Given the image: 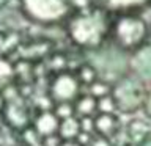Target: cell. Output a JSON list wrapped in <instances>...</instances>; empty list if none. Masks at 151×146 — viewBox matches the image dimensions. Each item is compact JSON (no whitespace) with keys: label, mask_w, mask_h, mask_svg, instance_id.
<instances>
[{"label":"cell","mask_w":151,"mask_h":146,"mask_svg":"<svg viewBox=\"0 0 151 146\" xmlns=\"http://www.w3.org/2000/svg\"><path fill=\"white\" fill-rule=\"evenodd\" d=\"M113 13L99 5L71 13L66 22V31L71 41L85 50H96L110 39Z\"/></svg>","instance_id":"6da1fadb"},{"label":"cell","mask_w":151,"mask_h":146,"mask_svg":"<svg viewBox=\"0 0 151 146\" xmlns=\"http://www.w3.org/2000/svg\"><path fill=\"white\" fill-rule=\"evenodd\" d=\"M150 27L137 9L113 13L110 41L123 52H135L148 42Z\"/></svg>","instance_id":"7a4b0ae2"},{"label":"cell","mask_w":151,"mask_h":146,"mask_svg":"<svg viewBox=\"0 0 151 146\" xmlns=\"http://www.w3.org/2000/svg\"><path fill=\"white\" fill-rule=\"evenodd\" d=\"M24 14L38 24H57L73 13L71 0H21Z\"/></svg>","instance_id":"3957f363"},{"label":"cell","mask_w":151,"mask_h":146,"mask_svg":"<svg viewBox=\"0 0 151 146\" xmlns=\"http://www.w3.org/2000/svg\"><path fill=\"white\" fill-rule=\"evenodd\" d=\"M82 83L79 82L76 72L71 71H61L52 75L49 82V97L52 102H74L80 94Z\"/></svg>","instance_id":"277c9868"},{"label":"cell","mask_w":151,"mask_h":146,"mask_svg":"<svg viewBox=\"0 0 151 146\" xmlns=\"http://www.w3.org/2000/svg\"><path fill=\"white\" fill-rule=\"evenodd\" d=\"M112 94L118 104V110H132L139 105L140 99V87L139 82L132 77H121L115 87H112Z\"/></svg>","instance_id":"5b68a950"},{"label":"cell","mask_w":151,"mask_h":146,"mask_svg":"<svg viewBox=\"0 0 151 146\" xmlns=\"http://www.w3.org/2000/svg\"><path fill=\"white\" fill-rule=\"evenodd\" d=\"M60 122L61 120L57 116V113L50 108H46V110H41L33 120V130L36 132L38 137H42V138H49V137H54L58 134L60 129Z\"/></svg>","instance_id":"8992f818"},{"label":"cell","mask_w":151,"mask_h":146,"mask_svg":"<svg viewBox=\"0 0 151 146\" xmlns=\"http://www.w3.org/2000/svg\"><path fill=\"white\" fill-rule=\"evenodd\" d=\"M93 129L102 138H110L118 130V120L115 113H96L93 116Z\"/></svg>","instance_id":"52a82bcc"},{"label":"cell","mask_w":151,"mask_h":146,"mask_svg":"<svg viewBox=\"0 0 151 146\" xmlns=\"http://www.w3.org/2000/svg\"><path fill=\"white\" fill-rule=\"evenodd\" d=\"M93 2L112 13H118L127 11V9H139L143 5L150 3L151 0H93Z\"/></svg>","instance_id":"ba28073f"},{"label":"cell","mask_w":151,"mask_h":146,"mask_svg":"<svg viewBox=\"0 0 151 146\" xmlns=\"http://www.w3.org/2000/svg\"><path fill=\"white\" fill-rule=\"evenodd\" d=\"M74 112L79 118L94 116V113H98V101L88 93L80 94L74 101Z\"/></svg>","instance_id":"9c48e42d"},{"label":"cell","mask_w":151,"mask_h":146,"mask_svg":"<svg viewBox=\"0 0 151 146\" xmlns=\"http://www.w3.org/2000/svg\"><path fill=\"white\" fill-rule=\"evenodd\" d=\"M134 68L140 75H151V46L145 44L134 52Z\"/></svg>","instance_id":"30bf717a"},{"label":"cell","mask_w":151,"mask_h":146,"mask_svg":"<svg viewBox=\"0 0 151 146\" xmlns=\"http://www.w3.org/2000/svg\"><path fill=\"white\" fill-rule=\"evenodd\" d=\"M80 132H82V126H80L79 118L71 116L66 120H61L58 129V135L61 137V140H77Z\"/></svg>","instance_id":"8fae6325"},{"label":"cell","mask_w":151,"mask_h":146,"mask_svg":"<svg viewBox=\"0 0 151 146\" xmlns=\"http://www.w3.org/2000/svg\"><path fill=\"white\" fill-rule=\"evenodd\" d=\"M14 75H16L14 64L8 58L0 55V91L5 88H9V85L14 80Z\"/></svg>","instance_id":"7c38bea8"},{"label":"cell","mask_w":151,"mask_h":146,"mask_svg":"<svg viewBox=\"0 0 151 146\" xmlns=\"http://www.w3.org/2000/svg\"><path fill=\"white\" fill-rule=\"evenodd\" d=\"M76 75H77L79 82L82 83V87H88V85H91L93 82L98 80V69L91 63H83L76 71Z\"/></svg>","instance_id":"4fadbf2b"},{"label":"cell","mask_w":151,"mask_h":146,"mask_svg":"<svg viewBox=\"0 0 151 146\" xmlns=\"http://www.w3.org/2000/svg\"><path fill=\"white\" fill-rule=\"evenodd\" d=\"M96 101H98V113H115L118 110V104L112 93L96 99Z\"/></svg>","instance_id":"5bb4252c"},{"label":"cell","mask_w":151,"mask_h":146,"mask_svg":"<svg viewBox=\"0 0 151 146\" xmlns=\"http://www.w3.org/2000/svg\"><path fill=\"white\" fill-rule=\"evenodd\" d=\"M88 94H91L94 99H99L102 96H106V94H110L112 93V87L109 85L107 82H104V80H96V82H93L91 85H88Z\"/></svg>","instance_id":"9a60e30c"},{"label":"cell","mask_w":151,"mask_h":146,"mask_svg":"<svg viewBox=\"0 0 151 146\" xmlns=\"http://www.w3.org/2000/svg\"><path fill=\"white\" fill-rule=\"evenodd\" d=\"M60 146H83V145H80L77 140H61Z\"/></svg>","instance_id":"2e32d148"},{"label":"cell","mask_w":151,"mask_h":146,"mask_svg":"<svg viewBox=\"0 0 151 146\" xmlns=\"http://www.w3.org/2000/svg\"><path fill=\"white\" fill-rule=\"evenodd\" d=\"M146 108H148V112H150V115H151V94H150L148 101H146Z\"/></svg>","instance_id":"e0dca14e"},{"label":"cell","mask_w":151,"mask_h":146,"mask_svg":"<svg viewBox=\"0 0 151 146\" xmlns=\"http://www.w3.org/2000/svg\"><path fill=\"white\" fill-rule=\"evenodd\" d=\"M3 107H5V102H3V96H2V91H0V112L3 110Z\"/></svg>","instance_id":"ac0fdd59"}]
</instances>
